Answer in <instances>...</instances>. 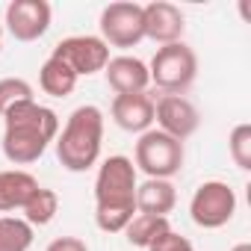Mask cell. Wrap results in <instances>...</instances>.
Wrapping results in <instances>:
<instances>
[{"label":"cell","instance_id":"6da1fadb","mask_svg":"<svg viewBox=\"0 0 251 251\" xmlns=\"http://www.w3.org/2000/svg\"><path fill=\"white\" fill-rule=\"evenodd\" d=\"M136 166L130 157L112 154L98 166L95 177V222L103 233H124L136 216Z\"/></svg>","mask_w":251,"mask_h":251},{"label":"cell","instance_id":"7a4b0ae2","mask_svg":"<svg viewBox=\"0 0 251 251\" xmlns=\"http://www.w3.org/2000/svg\"><path fill=\"white\" fill-rule=\"evenodd\" d=\"M59 136V118L50 106H42L36 100L18 103L3 115V157L12 166H30L36 163L50 142Z\"/></svg>","mask_w":251,"mask_h":251},{"label":"cell","instance_id":"3957f363","mask_svg":"<svg viewBox=\"0 0 251 251\" xmlns=\"http://www.w3.org/2000/svg\"><path fill=\"white\" fill-rule=\"evenodd\" d=\"M103 142V112L95 103L77 106L56 136V160L68 172H86L98 163Z\"/></svg>","mask_w":251,"mask_h":251},{"label":"cell","instance_id":"277c9868","mask_svg":"<svg viewBox=\"0 0 251 251\" xmlns=\"http://www.w3.org/2000/svg\"><path fill=\"white\" fill-rule=\"evenodd\" d=\"M148 74H151V83H157V89H163L166 95H183L198 77V56L183 42L163 45L157 48L148 65Z\"/></svg>","mask_w":251,"mask_h":251},{"label":"cell","instance_id":"5b68a950","mask_svg":"<svg viewBox=\"0 0 251 251\" xmlns=\"http://www.w3.org/2000/svg\"><path fill=\"white\" fill-rule=\"evenodd\" d=\"M183 142L166 136L163 130H145L136 142L133 151V166L136 172H145L154 180H169L183 169Z\"/></svg>","mask_w":251,"mask_h":251},{"label":"cell","instance_id":"8992f818","mask_svg":"<svg viewBox=\"0 0 251 251\" xmlns=\"http://www.w3.org/2000/svg\"><path fill=\"white\" fill-rule=\"evenodd\" d=\"M233 213H236V192L225 180H204L189 201V216L204 230L225 227L233 219Z\"/></svg>","mask_w":251,"mask_h":251},{"label":"cell","instance_id":"52a82bcc","mask_svg":"<svg viewBox=\"0 0 251 251\" xmlns=\"http://www.w3.org/2000/svg\"><path fill=\"white\" fill-rule=\"evenodd\" d=\"M100 39L106 48H136L145 39V15L139 3H109L100 12Z\"/></svg>","mask_w":251,"mask_h":251},{"label":"cell","instance_id":"ba28073f","mask_svg":"<svg viewBox=\"0 0 251 251\" xmlns=\"http://www.w3.org/2000/svg\"><path fill=\"white\" fill-rule=\"evenodd\" d=\"M50 56H56L59 62H65L77 74V80H80V77H92V74H98V71L106 68L109 48H106V42L100 36H68V39H62L53 48Z\"/></svg>","mask_w":251,"mask_h":251},{"label":"cell","instance_id":"9c48e42d","mask_svg":"<svg viewBox=\"0 0 251 251\" xmlns=\"http://www.w3.org/2000/svg\"><path fill=\"white\" fill-rule=\"evenodd\" d=\"M154 121L160 124L157 130H163L166 136L183 142V139H189V136L198 130L201 115H198L195 103L186 100L183 95H163V98L154 103Z\"/></svg>","mask_w":251,"mask_h":251},{"label":"cell","instance_id":"30bf717a","mask_svg":"<svg viewBox=\"0 0 251 251\" xmlns=\"http://www.w3.org/2000/svg\"><path fill=\"white\" fill-rule=\"evenodd\" d=\"M50 15L48 0H12L6 6V30L18 42H36L48 33Z\"/></svg>","mask_w":251,"mask_h":251},{"label":"cell","instance_id":"8fae6325","mask_svg":"<svg viewBox=\"0 0 251 251\" xmlns=\"http://www.w3.org/2000/svg\"><path fill=\"white\" fill-rule=\"evenodd\" d=\"M145 15V39L163 45H175L183 42V30H186V18L175 3H166V0H154V3L142 6Z\"/></svg>","mask_w":251,"mask_h":251},{"label":"cell","instance_id":"7c38bea8","mask_svg":"<svg viewBox=\"0 0 251 251\" xmlns=\"http://www.w3.org/2000/svg\"><path fill=\"white\" fill-rule=\"evenodd\" d=\"M103 74H106V83L115 95H139L151 83L148 65L136 56H112L106 62Z\"/></svg>","mask_w":251,"mask_h":251},{"label":"cell","instance_id":"4fadbf2b","mask_svg":"<svg viewBox=\"0 0 251 251\" xmlns=\"http://www.w3.org/2000/svg\"><path fill=\"white\" fill-rule=\"evenodd\" d=\"M112 121L127 133H145L154 124V100L139 92V95H115L112 100Z\"/></svg>","mask_w":251,"mask_h":251},{"label":"cell","instance_id":"5bb4252c","mask_svg":"<svg viewBox=\"0 0 251 251\" xmlns=\"http://www.w3.org/2000/svg\"><path fill=\"white\" fill-rule=\"evenodd\" d=\"M36 189H39V180L30 172H21V169L0 172V213L21 210Z\"/></svg>","mask_w":251,"mask_h":251},{"label":"cell","instance_id":"9a60e30c","mask_svg":"<svg viewBox=\"0 0 251 251\" xmlns=\"http://www.w3.org/2000/svg\"><path fill=\"white\" fill-rule=\"evenodd\" d=\"M177 204V192L172 180H154L148 177L145 183L136 186V213L148 216H169Z\"/></svg>","mask_w":251,"mask_h":251},{"label":"cell","instance_id":"2e32d148","mask_svg":"<svg viewBox=\"0 0 251 251\" xmlns=\"http://www.w3.org/2000/svg\"><path fill=\"white\" fill-rule=\"evenodd\" d=\"M39 86L50 98H68L77 89V74L65 62H59L56 56H48L45 65L39 68Z\"/></svg>","mask_w":251,"mask_h":251},{"label":"cell","instance_id":"e0dca14e","mask_svg":"<svg viewBox=\"0 0 251 251\" xmlns=\"http://www.w3.org/2000/svg\"><path fill=\"white\" fill-rule=\"evenodd\" d=\"M166 230H172V225H169L166 216L136 213V216L130 219V225L124 227V236H127V242L136 245V248H148V245H151L160 233H166Z\"/></svg>","mask_w":251,"mask_h":251},{"label":"cell","instance_id":"ac0fdd59","mask_svg":"<svg viewBox=\"0 0 251 251\" xmlns=\"http://www.w3.org/2000/svg\"><path fill=\"white\" fill-rule=\"evenodd\" d=\"M21 210H24V222H27L30 227H45V225H50L53 216L59 213V195H56L53 189L39 186Z\"/></svg>","mask_w":251,"mask_h":251},{"label":"cell","instance_id":"d6986e66","mask_svg":"<svg viewBox=\"0 0 251 251\" xmlns=\"http://www.w3.org/2000/svg\"><path fill=\"white\" fill-rule=\"evenodd\" d=\"M33 227L24 219L0 216V251H30Z\"/></svg>","mask_w":251,"mask_h":251},{"label":"cell","instance_id":"ffe728a7","mask_svg":"<svg viewBox=\"0 0 251 251\" xmlns=\"http://www.w3.org/2000/svg\"><path fill=\"white\" fill-rule=\"evenodd\" d=\"M27 100H36L33 86L27 80H21V77H3L0 80V115H6L12 106L27 103Z\"/></svg>","mask_w":251,"mask_h":251},{"label":"cell","instance_id":"44dd1931","mask_svg":"<svg viewBox=\"0 0 251 251\" xmlns=\"http://www.w3.org/2000/svg\"><path fill=\"white\" fill-rule=\"evenodd\" d=\"M227 151H230V160L242 172H251V124H236V127L230 130Z\"/></svg>","mask_w":251,"mask_h":251},{"label":"cell","instance_id":"7402d4cb","mask_svg":"<svg viewBox=\"0 0 251 251\" xmlns=\"http://www.w3.org/2000/svg\"><path fill=\"white\" fill-rule=\"evenodd\" d=\"M148 251H195V248H192V242H189L186 236H180V233H175V230H166V233H160V236L148 245Z\"/></svg>","mask_w":251,"mask_h":251},{"label":"cell","instance_id":"603a6c76","mask_svg":"<svg viewBox=\"0 0 251 251\" xmlns=\"http://www.w3.org/2000/svg\"><path fill=\"white\" fill-rule=\"evenodd\" d=\"M45 251H89V245H86L80 236H59V239H53Z\"/></svg>","mask_w":251,"mask_h":251},{"label":"cell","instance_id":"cb8c5ba5","mask_svg":"<svg viewBox=\"0 0 251 251\" xmlns=\"http://www.w3.org/2000/svg\"><path fill=\"white\" fill-rule=\"evenodd\" d=\"M230 251H251V242H236Z\"/></svg>","mask_w":251,"mask_h":251},{"label":"cell","instance_id":"d4e9b609","mask_svg":"<svg viewBox=\"0 0 251 251\" xmlns=\"http://www.w3.org/2000/svg\"><path fill=\"white\" fill-rule=\"evenodd\" d=\"M0 48H3V24H0Z\"/></svg>","mask_w":251,"mask_h":251}]
</instances>
